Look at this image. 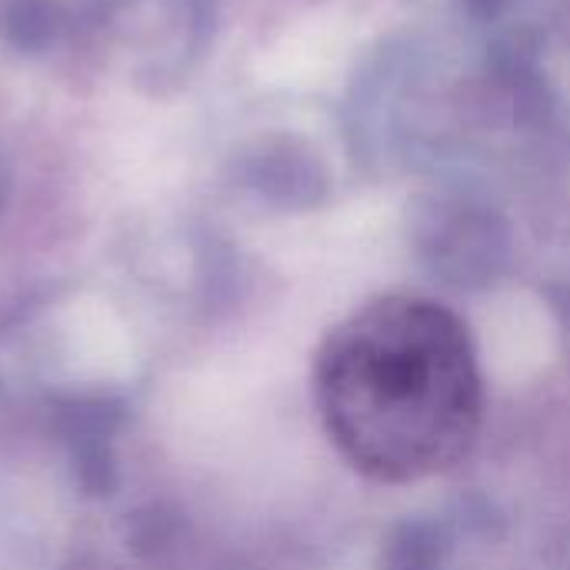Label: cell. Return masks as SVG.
I'll use <instances>...</instances> for the list:
<instances>
[{"instance_id":"7","label":"cell","mask_w":570,"mask_h":570,"mask_svg":"<svg viewBox=\"0 0 570 570\" xmlns=\"http://www.w3.org/2000/svg\"><path fill=\"white\" fill-rule=\"evenodd\" d=\"M564 301H568V311H570V284H568V291H564Z\"/></svg>"},{"instance_id":"3","label":"cell","mask_w":570,"mask_h":570,"mask_svg":"<svg viewBox=\"0 0 570 570\" xmlns=\"http://www.w3.org/2000/svg\"><path fill=\"white\" fill-rule=\"evenodd\" d=\"M247 180L274 204L307 207L324 197L327 177L321 164L297 140H267L254 157H247Z\"/></svg>"},{"instance_id":"1","label":"cell","mask_w":570,"mask_h":570,"mask_svg":"<svg viewBox=\"0 0 570 570\" xmlns=\"http://www.w3.org/2000/svg\"><path fill=\"white\" fill-rule=\"evenodd\" d=\"M317 404L337 451L371 481L451 471L481 428V371L468 327L424 297L351 314L317 357Z\"/></svg>"},{"instance_id":"2","label":"cell","mask_w":570,"mask_h":570,"mask_svg":"<svg viewBox=\"0 0 570 570\" xmlns=\"http://www.w3.org/2000/svg\"><path fill=\"white\" fill-rule=\"evenodd\" d=\"M421 254L441 281L484 287L508 261V227L484 207H448L424 224Z\"/></svg>"},{"instance_id":"6","label":"cell","mask_w":570,"mask_h":570,"mask_svg":"<svg viewBox=\"0 0 570 570\" xmlns=\"http://www.w3.org/2000/svg\"><path fill=\"white\" fill-rule=\"evenodd\" d=\"M474 13H481V17H494L504 3H511V0H464Z\"/></svg>"},{"instance_id":"5","label":"cell","mask_w":570,"mask_h":570,"mask_svg":"<svg viewBox=\"0 0 570 570\" xmlns=\"http://www.w3.org/2000/svg\"><path fill=\"white\" fill-rule=\"evenodd\" d=\"M444 564V541L434 524L407 521L387 541L384 570H441Z\"/></svg>"},{"instance_id":"4","label":"cell","mask_w":570,"mask_h":570,"mask_svg":"<svg viewBox=\"0 0 570 570\" xmlns=\"http://www.w3.org/2000/svg\"><path fill=\"white\" fill-rule=\"evenodd\" d=\"M67 27V13L57 0H10L3 7V33L20 50H40Z\"/></svg>"}]
</instances>
